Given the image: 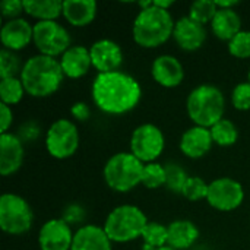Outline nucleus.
Instances as JSON below:
<instances>
[{
  "label": "nucleus",
  "instance_id": "nucleus-29",
  "mask_svg": "<svg viewBox=\"0 0 250 250\" xmlns=\"http://www.w3.org/2000/svg\"><path fill=\"white\" fill-rule=\"evenodd\" d=\"M167 237H168L167 227L160 223H154V221L148 223L142 233V239H144L145 245H148L154 249L167 246Z\"/></svg>",
  "mask_w": 250,
  "mask_h": 250
},
{
  "label": "nucleus",
  "instance_id": "nucleus-3",
  "mask_svg": "<svg viewBox=\"0 0 250 250\" xmlns=\"http://www.w3.org/2000/svg\"><path fill=\"white\" fill-rule=\"evenodd\" d=\"M176 22L168 10L151 6L141 9L133 21V40L144 48H154L173 37Z\"/></svg>",
  "mask_w": 250,
  "mask_h": 250
},
{
  "label": "nucleus",
  "instance_id": "nucleus-23",
  "mask_svg": "<svg viewBox=\"0 0 250 250\" xmlns=\"http://www.w3.org/2000/svg\"><path fill=\"white\" fill-rule=\"evenodd\" d=\"M211 28L218 40L230 42L242 31V19L234 9H218Z\"/></svg>",
  "mask_w": 250,
  "mask_h": 250
},
{
  "label": "nucleus",
  "instance_id": "nucleus-37",
  "mask_svg": "<svg viewBox=\"0 0 250 250\" xmlns=\"http://www.w3.org/2000/svg\"><path fill=\"white\" fill-rule=\"evenodd\" d=\"M83 215H85V212H83V209H82L81 207H78V205H70V207H67L63 220H64L69 226H70V224H78L81 220H83Z\"/></svg>",
  "mask_w": 250,
  "mask_h": 250
},
{
  "label": "nucleus",
  "instance_id": "nucleus-21",
  "mask_svg": "<svg viewBox=\"0 0 250 250\" xmlns=\"http://www.w3.org/2000/svg\"><path fill=\"white\" fill-rule=\"evenodd\" d=\"M167 246L176 250H186L199 239V229L189 220H176L167 226Z\"/></svg>",
  "mask_w": 250,
  "mask_h": 250
},
{
  "label": "nucleus",
  "instance_id": "nucleus-27",
  "mask_svg": "<svg viewBox=\"0 0 250 250\" xmlns=\"http://www.w3.org/2000/svg\"><path fill=\"white\" fill-rule=\"evenodd\" d=\"M218 7L215 4V1L211 0H196L190 4L189 9V18L193 19L195 22L205 25L212 22L214 16L217 15Z\"/></svg>",
  "mask_w": 250,
  "mask_h": 250
},
{
  "label": "nucleus",
  "instance_id": "nucleus-38",
  "mask_svg": "<svg viewBox=\"0 0 250 250\" xmlns=\"http://www.w3.org/2000/svg\"><path fill=\"white\" fill-rule=\"evenodd\" d=\"M70 113H72V116H73L76 120L85 122V120H88V117L91 116V108H89V105H88L86 103L79 101V103H75V104L72 105Z\"/></svg>",
  "mask_w": 250,
  "mask_h": 250
},
{
  "label": "nucleus",
  "instance_id": "nucleus-42",
  "mask_svg": "<svg viewBox=\"0 0 250 250\" xmlns=\"http://www.w3.org/2000/svg\"><path fill=\"white\" fill-rule=\"evenodd\" d=\"M249 82H250V70H249Z\"/></svg>",
  "mask_w": 250,
  "mask_h": 250
},
{
  "label": "nucleus",
  "instance_id": "nucleus-33",
  "mask_svg": "<svg viewBox=\"0 0 250 250\" xmlns=\"http://www.w3.org/2000/svg\"><path fill=\"white\" fill-rule=\"evenodd\" d=\"M229 51L231 56L237 59H248L250 57V31H240L230 42Z\"/></svg>",
  "mask_w": 250,
  "mask_h": 250
},
{
  "label": "nucleus",
  "instance_id": "nucleus-18",
  "mask_svg": "<svg viewBox=\"0 0 250 250\" xmlns=\"http://www.w3.org/2000/svg\"><path fill=\"white\" fill-rule=\"evenodd\" d=\"M60 66L64 76L70 79L82 78L88 73L89 67L92 66L89 48L83 45H72L69 47L60 57Z\"/></svg>",
  "mask_w": 250,
  "mask_h": 250
},
{
  "label": "nucleus",
  "instance_id": "nucleus-28",
  "mask_svg": "<svg viewBox=\"0 0 250 250\" xmlns=\"http://www.w3.org/2000/svg\"><path fill=\"white\" fill-rule=\"evenodd\" d=\"M167 174L166 167L158 163H149L144 166L142 171V185L148 189H158L166 185Z\"/></svg>",
  "mask_w": 250,
  "mask_h": 250
},
{
  "label": "nucleus",
  "instance_id": "nucleus-2",
  "mask_svg": "<svg viewBox=\"0 0 250 250\" xmlns=\"http://www.w3.org/2000/svg\"><path fill=\"white\" fill-rule=\"evenodd\" d=\"M64 73L60 66V60L35 54L29 57L21 70L19 79L25 88V92L31 97H48L54 94L62 85Z\"/></svg>",
  "mask_w": 250,
  "mask_h": 250
},
{
  "label": "nucleus",
  "instance_id": "nucleus-34",
  "mask_svg": "<svg viewBox=\"0 0 250 250\" xmlns=\"http://www.w3.org/2000/svg\"><path fill=\"white\" fill-rule=\"evenodd\" d=\"M231 101L237 110H250V82H240L234 86L231 92Z\"/></svg>",
  "mask_w": 250,
  "mask_h": 250
},
{
  "label": "nucleus",
  "instance_id": "nucleus-6",
  "mask_svg": "<svg viewBox=\"0 0 250 250\" xmlns=\"http://www.w3.org/2000/svg\"><path fill=\"white\" fill-rule=\"evenodd\" d=\"M144 163L132 152H119L108 158L104 166V180L116 192L125 193L142 183Z\"/></svg>",
  "mask_w": 250,
  "mask_h": 250
},
{
  "label": "nucleus",
  "instance_id": "nucleus-5",
  "mask_svg": "<svg viewBox=\"0 0 250 250\" xmlns=\"http://www.w3.org/2000/svg\"><path fill=\"white\" fill-rule=\"evenodd\" d=\"M148 223L149 221L141 208L135 205H120L107 215L103 229L111 242L127 243L142 237Z\"/></svg>",
  "mask_w": 250,
  "mask_h": 250
},
{
  "label": "nucleus",
  "instance_id": "nucleus-30",
  "mask_svg": "<svg viewBox=\"0 0 250 250\" xmlns=\"http://www.w3.org/2000/svg\"><path fill=\"white\" fill-rule=\"evenodd\" d=\"M164 167H166V174H167V180H166L167 189L174 193H182V190L189 179L186 171L179 164H174V163H168Z\"/></svg>",
  "mask_w": 250,
  "mask_h": 250
},
{
  "label": "nucleus",
  "instance_id": "nucleus-14",
  "mask_svg": "<svg viewBox=\"0 0 250 250\" xmlns=\"http://www.w3.org/2000/svg\"><path fill=\"white\" fill-rule=\"evenodd\" d=\"M34 37V26L23 18L6 21L0 31L3 48L18 51L25 48Z\"/></svg>",
  "mask_w": 250,
  "mask_h": 250
},
{
  "label": "nucleus",
  "instance_id": "nucleus-12",
  "mask_svg": "<svg viewBox=\"0 0 250 250\" xmlns=\"http://www.w3.org/2000/svg\"><path fill=\"white\" fill-rule=\"evenodd\" d=\"M73 236L75 233L63 218H53L40 229L38 243L41 250H70Z\"/></svg>",
  "mask_w": 250,
  "mask_h": 250
},
{
  "label": "nucleus",
  "instance_id": "nucleus-10",
  "mask_svg": "<svg viewBox=\"0 0 250 250\" xmlns=\"http://www.w3.org/2000/svg\"><path fill=\"white\" fill-rule=\"evenodd\" d=\"M166 146L164 133L152 123L138 126L130 138V152L142 163H155Z\"/></svg>",
  "mask_w": 250,
  "mask_h": 250
},
{
  "label": "nucleus",
  "instance_id": "nucleus-1",
  "mask_svg": "<svg viewBox=\"0 0 250 250\" xmlns=\"http://www.w3.org/2000/svg\"><path fill=\"white\" fill-rule=\"evenodd\" d=\"M141 97L139 82L120 70L98 73L92 82V100L107 114H125L133 110Z\"/></svg>",
  "mask_w": 250,
  "mask_h": 250
},
{
  "label": "nucleus",
  "instance_id": "nucleus-25",
  "mask_svg": "<svg viewBox=\"0 0 250 250\" xmlns=\"http://www.w3.org/2000/svg\"><path fill=\"white\" fill-rule=\"evenodd\" d=\"M209 130H211L214 144H217L220 146L234 145L239 138V130H237L236 125L229 119H221Z\"/></svg>",
  "mask_w": 250,
  "mask_h": 250
},
{
  "label": "nucleus",
  "instance_id": "nucleus-7",
  "mask_svg": "<svg viewBox=\"0 0 250 250\" xmlns=\"http://www.w3.org/2000/svg\"><path fill=\"white\" fill-rule=\"evenodd\" d=\"M32 221V209L22 196L15 193H3L0 196V229L4 233L23 234L29 231Z\"/></svg>",
  "mask_w": 250,
  "mask_h": 250
},
{
  "label": "nucleus",
  "instance_id": "nucleus-4",
  "mask_svg": "<svg viewBox=\"0 0 250 250\" xmlns=\"http://www.w3.org/2000/svg\"><path fill=\"white\" fill-rule=\"evenodd\" d=\"M186 110L195 126L211 129L215 123L224 119L226 100L223 92L214 85H199L190 91Z\"/></svg>",
  "mask_w": 250,
  "mask_h": 250
},
{
  "label": "nucleus",
  "instance_id": "nucleus-8",
  "mask_svg": "<svg viewBox=\"0 0 250 250\" xmlns=\"http://www.w3.org/2000/svg\"><path fill=\"white\" fill-rule=\"evenodd\" d=\"M32 42L35 44L40 54L57 57L72 47V38L69 31L57 21H38L34 25Z\"/></svg>",
  "mask_w": 250,
  "mask_h": 250
},
{
  "label": "nucleus",
  "instance_id": "nucleus-17",
  "mask_svg": "<svg viewBox=\"0 0 250 250\" xmlns=\"http://www.w3.org/2000/svg\"><path fill=\"white\" fill-rule=\"evenodd\" d=\"M173 38L182 50L195 51L204 45L207 40V29L205 25L195 22L189 16H183L179 21H176Z\"/></svg>",
  "mask_w": 250,
  "mask_h": 250
},
{
  "label": "nucleus",
  "instance_id": "nucleus-22",
  "mask_svg": "<svg viewBox=\"0 0 250 250\" xmlns=\"http://www.w3.org/2000/svg\"><path fill=\"white\" fill-rule=\"evenodd\" d=\"M97 1L94 0H64L63 16L73 26H86L97 16Z\"/></svg>",
  "mask_w": 250,
  "mask_h": 250
},
{
  "label": "nucleus",
  "instance_id": "nucleus-9",
  "mask_svg": "<svg viewBox=\"0 0 250 250\" xmlns=\"http://www.w3.org/2000/svg\"><path fill=\"white\" fill-rule=\"evenodd\" d=\"M79 146V132L73 122L67 119L56 120L47 130L45 148L57 160L72 157Z\"/></svg>",
  "mask_w": 250,
  "mask_h": 250
},
{
  "label": "nucleus",
  "instance_id": "nucleus-32",
  "mask_svg": "<svg viewBox=\"0 0 250 250\" xmlns=\"http://www.w3.org/2000/svg\"><path fill=\"white\" fill-rule=\"evenodd\" d=\"M21 62L19 57L15 54V51L3 48L0 51V78H16V73L21 75Z\"/></svg>",
  "mask_w": 250,
  "mask_h": 250
},
{
  "label": "nucleus",
  "instance_id": "nucleus-13",
  "mask_svg": "<svg viewBox=\"0 0 250 250\" xmlns=\"http://www.w3.org/2000/svg\"><path fill=\"white\" fill-rule=\"evenodd\" d=\"M89 53L92 66L98 70V73L117 72L123 63V51L120 45L108 38L95 41L89 47Z\"/></svg>",
  "mask_w": 250,
  "mask_h": 250
},
{
  "label": "nucleus",
  "instance_id": "nucleus-16",
  "mask_svg": "<svg viewBox=\"0 0 250 250\" xmlns=\"http://www.w3.org/2000/svg\"><path fill=\"white\" fill-rule=\"evenodd\" d=\"M154 81L164 88H174L182 83L185 78L183 64L171 54L158 56L151 66Z\"/></svg>",
  "mask_w": 250,
  "mask_h": 250
},
{
  "label": "nucleus",
  "instance_id": "nucleus-15",
  "mask_svg": "<svg viewBox=\"0 0 250 250\" xmlns=\"http://www.w3.org/2000/svg\"><path fill=\"white\" fill-rule=\"evenodd\" d=\"M23 163V142L18 135H0V174L7 177L16 173Z\"/></svg>",
  "mask_w": 250,
  "mask_h": 250
},
{
  "label": "nucleus",
  "instance_id": "nucleus-36",
  "mask_svg": "<svg viewBox=\"0 0 250 250\" xmlns=\"http://www.w3.org/2000/svg\"><path fill=\"white\" fill-rule=\"evenodd\" d=\"M13 122V113L10 105L7 104H0V132L1 133H7L9 127L12 126Z\"/></svg>",
  "mask_w": 250,
  "mask_h": 250
},
{
  "label": "nucleus",
  "instance_id": "nucleus-20",
  "mask_svg": "<svg viewBox=\"0 0 250 250\" xmlns=\"http://www.w3.org/2000/svg\"><path fill=\"white\" fill-rule=\"evenodd\" d=\"M70 250H113V248L103 227L86 224L75 233Z\"/></svg>",
  "mask_w": 250,
  "mask_h": 250
},
{
  "label": "nucleus",
  "instance_id": "nucleus-39",
  "mask_svg": "<svg viewBox=\"0 0 250 250\" xmlns=\"http://www.w3.org/2000/svg\"><path fill=\"white\" fill-rule=\"evenodd\" d=\"M215 4H217V7L218 9H233L236 4H239V1H234V0H231V1H226V0H218V1H215Z\"/></svg>",
  "mask_w": 250,
  "mask_h": 250
},
{
  "label": "nucleus",
  "instance_id": "nucleus-26",
  "mask_svg": "<svg viewBox=\"0 0 250 250\" xmlns=\"http://www.w3.org/2000/svg\"><path fill=\"white\" fill-rule=\"evenodd\" d=\"M25 94V88L19 78H6L0 81V98L3 104H18Z\"/></svg>",
  "mask_w": 250,
  "mask_h": 250
},
{
  "label": "nucleus",
  "instance_id": "nucleus-35",
  "mask_svg": "<svg viewBox=\"0 0 250 250\" xmlns=\"http://www.w3.org/2000/svg\"><path fill=\"white\" fill-rule=\"evenodd\" d=\"M1 16L10 19L19 18V15L25 10L23 9V0H3L0 3Z\"/></svg>",
  "mask_w": 250,
  "mask_h": 250
},
{
  "label": "nucleus",
  "instance_id": "nucleus-40",
  "mask_svg": "<svg viewBox=\"0 0 250 250\" xmlns=\"http://www.w3.org/2000/svg\"><path fill=\"white\" fill-rule=\"evenodd\" d=\"M154 6L160 7V9H164V10H168V7L173 6V1L171 0H154L152 1Z\"/></svg>",
  "mask_w": 250,
  "mask_h": 250
},
{
  "label": "nucleus",
  "instance_id": "nucleus-24",
  "mask_svg": "<svg viewBox=\"0 0 250 250\" xmlns=\"http://www.w3.org/2000/svg\"><path fill=\"white\" fill-rule=\"evenodd\" d=\"M25 12L38 21H56L63 15V1L59 0H23Z\"/></svg>",
  "mask_w": 250,
  "mask_h": 250
},
{
  "label": "nucleus",
  "instance_id": "nucleus-31",
  "mask_svg": "<svg viewBox=\"0 0 250 250\" xmlns=\"http://www.w3.org/2000/svg\"><path fill=\"white\" fill-rule=\"evenodd\" d=\"M208 190H209V185H207L201 177H196V176H192L188 179L183 190H182V195L192 201V202H196V201H202V199H207L208 198Z\"/></svg>",
  "mask_w": 250,
  "mask_h": 250
},
{
  "label": "nucleus",
  "instance_id": "nucleus-41",
  "mask_svg": "<svg viewBox=\"0 0 250 250\" xmlns=\"http://www.w3.org/2000/svg\"><path fill=\"white\" fill-rule=\"evenodd\" d=\"M155 250H176V249H173V248H170V246H163V248H160V249H155Z\"/></svg>",
  "mask_w": 250,
  "mask_h": 250
},
{
  "label": "nucleus",
  "instance_id": "nucleus-19",
  "mask_svg": "<svg viewBox=\"0 0 250 250\" xmlns=\"http://www.w3.org/2000/svg\"><path fill=\"white\" fill-rule=\"evenodd\" d=\"M212 144L214 141L209 129L193 126L182 135L180 149L189 158H201L209 152Z\"/></svg>",
  "mask_w": 250,
  "mask_h": 250
},
{
  "label": "nucleus",
  "instance_id": "nucleus-11",
  "mask_svg": "<svg viewBox=\"0 0 250 250\" xmlns=\"http://www.w3.org/2000/svg\"><path fill=\"white\" fill-rule=\"evenodd\" d=\"M245 199L243 186L230 177H221L209 183L208 204L218 211H233L242 205Z\"/></svg>",
  "mask_w": 250,
  "mask_h": 250
}]
</instances>
